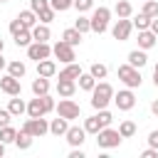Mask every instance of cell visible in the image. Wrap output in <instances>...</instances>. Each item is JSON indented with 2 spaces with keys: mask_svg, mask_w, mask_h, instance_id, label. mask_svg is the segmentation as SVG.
Listing matches in <instances>:
<instances>
[{
  "mask_svg": "<svg viewBox=\"0 0 158 158\" xmlns=\"http://www.w3.org/2000/svg\"><path fill=\"white\" fill-rule=\"evenodd\" d=\"M111 101H114V86L109 81H96V86L91 89V106L99 111V109H106Z\"/></svg>",
  "mask_w": 158,
  "mask_h": 158,
  "instance_id": "cell-1",
  "label": "cell"
},
{
  "mask_svg": "<svg viewBox=\"0 0 158 158\" xmlns=\"http://www.w3.org/2000/svg\"><path fill=\"white\" fill-rule=\"evenodd\" d=\"M118 79H121L128 89H138V86H141V81H143L141 69H138V67H133V64H128V62L118 67Z\"/></svg>",
  "mask_w": 158,
  "mask_h": 158,
  "instance_id": "cell-2",
  "label": "cell"
},
{
  "mask_svg": "<svg viewBox=\"0 0 158 158\" xmlns=\"http://www.w3.org/2000/svg\"><path fill=\"white\" fill-rule=\"evenodd\" d=\"M109 20H111V10L109 7H96L94 12H91V32H96V35H104L106 30H109Z\"/></svg>",
  "mask_w": 158,
  "mask_h": 158,
  "instance_id": "cell-3",
  "label": "cell"
},
{
  "mask_svg": "<svg viewBox=\"0 0 158 158\" xmlns=\"http://www.w3.org/2000/svg\"><path fill=\"white\" fill-rule=\"evenodd\" d=\"M121 141H123V136H121L118 131L109 128V126L96 133V146H99V148H116V146H121Z\"/></svg>",
  "mask_w": 158,
  "mask_h": 158,
  "instance_id": "cell-4",
  "label": "cell"
},
{
  "mask_svg": "<svg viewBox=\"0 0 158 158\" xmlns=\"http://www.w3.org/2000/svg\"><path fill=\"white\" fill-rule=\"evenodd\" d=\"M22 131H27L30 136H35V138H42L44 133H49V123H47V118L44 116H37V118H27L25 123H22Z\"/></svg>",
  "mask_w": 158,
  "mask_h": 158,
  "instance_id": "cell-5",
  "label": "cell"
},
{
  "mask_svg": "<svg viewBox=\"0 0 158 158\" xmlns=\"http://www.w3.org/2000/svg\"><path fill=\"white\" fill-rule=\"evenodd\" d=\"M79 114H81V106H79L77 101H72V96H69V99L62 96V101L57 104V116H64V118L74 121V118H79Z\"/></svg>",
  "mask_w": 158,
  "mask_h": 158,
  "instance_id": "cell-6",
  "label": "cell"
},
{
  "mask_svg": "<svg viewBox=\"0 0 158 158\" xmlns=\"http://www.w3.org/2000/svg\"><path fill=\"white\" fill-rule=\"evenodd\" d=\"M52 54H54L59 62H64V64H69V62H74V59H77L74 44H69V42H64V40H59V42L52 47Z\"/></svg>",
  "mask_w": 158,
  "mask_h": 158,
  "instance_id": "cell-7",
  "label": "cell"
},
{
  "mask_svg": "<svg viewBox=\"0 0 158 158\" xmlns=\"http://www.w3.org/2000/svg\"><path fill=\"white\" fill-rule=\"evenodd\" d=\"M131 30H133L131 17H118V20H116V25L111 27V35H114V40L126 42V40H128V35H131Z\"/></svg>",
  "mask_w": 158,
  "mask_h": 158,
  "instance_id": "cell-8",
  "label": "cell"
},
{
  "mask_svg": "<svg viewBox=\"0 0 158 158\" xmlns=\"http://www.w3.org/2000/svg\"><path fill=\"white\" fill-rule=\"evenodd\" d=\"M27 57L35 59V62H42V59L52 57V47H49V42H32V44L27 47Z\"/></svg>",
  "mask_w": 158,
  "mask_h": 158,
  "instance_id": "cell-9",
  "label": "cell"
},
{
  "mask_svg": "<svg viewBox=\"0 0 158 158\" xmlns=\"http://www.w3.org/2000/svg\"><path fill=\"white\" fill-rule=\"evenodd\" d=\"M114 104L118 106V111H131V109L136 106V96H133V91L126 86V89H121L118 94H114Z\"/></svg>",
  "mask_w": 158,
  "mask_h": 158,
  "instance_id": "cell-10",
  "label": "cell"
},
{
  "mask_svg": "<svg viewBox=\"0 0 158 158\" xmlns=\"http://www.w3.org/2000/svg\"><path fill=\"white\" fill-rule=\"evenodd\" d=\"M0 89H2L7 96H20V91H22V84H20V79H17V77H12V74H5V77L0 79Z\"/></svg>",
  "mask_w": 158,
  "mask_h": 158,
  "instance_id": "cell-11",
  "label": "cell"
},
{
  "mask_svg": "<svg viewBox=\"0 0 158 158\" xmlns=\"http://www.w3.org/2000/svg\"><path fill=\"white\" fill-rule=\"evenodd\" d=\"M64 138H67V143L69 146H74V148H79L81 143H84V138H86V128L81 126H69V131L64 133Z\"/></svg>",
  "mask_w": 158,
  "mask_h": 158,
  "instance_id": "cell-12",
  "label": "cell"
},
{
  "mask_svg": "<svg viewBox=\"0 0 158 158\" xmlns=\"http://www.w3.org/2000/svg\"><path fill=\"white\" fill-rule=\"evenodd\" d=\"M158 42V35L151 30H138V47L141 49H153Z\"/></svg>",
  "mask_w": 158,
  "mask_h": 158,
  "instance_id": "cell-13",
  "label": "cell"
},
{
  "mask_svg": "<svg viewBox=\"0 0 158 158\" xmlns=\"http://www.w3.org/2000/svg\"><path fill=\"white\" fill-rule=\"evenodd\" d=\"M69 131V118H64V116H57V118H52V123H49V133L52 136H64Z\"/></svg>",
  "mask_w": 158,
  "mask_h": 158,
  "instance_id": "cell-14",
  "label": "cell"
},
{
  "mask_svg": "<svg viewBox=\"0 0 158 158\" xmlns=\"http://www.w3.org/2000/svg\"><path fill=\"white\" fill-rule=\"evenodd\" d=\"M74 91H77V81L74 79H59L57 81V94L59 96L69 99V96H74Z\"/></svg>",
  "mask_w": 158,
  "mask_h": 158,
  "instance_id": "cell-15",
  "label": "cell"
},
{
  "mask_svg": "<svg viewBox=\"0 0 158 158\" xmlns=\"http://www.w3.org/2000/svg\"><path fill=\"white\" fill-rule=\"evenodd\" d=\"M37 74H40V77H47V79L54 77V74H57V64H54V59L47 57V59L37 62Z\"/></svg>",
  "mask_w": 158,
  "mask_h": 158,
  "instance_id": "cell-16",
  "label": "cell"
},
{
  "mask_svg": "<svg viewBox=\"0 0 158 158\" xmlns=\"http://www.w3.org/2000/svg\"><path fill=\"white\" fill-rule=\"evenodd\" d=\"M32 94H35V96H44V94H49V79L37 74V79L32 81Z\"/></svg>",
  "mask_w": 158,
  "mask_h": 158,
  "instance_id": "cell-17",
  "label": "cell"
},
{
  "mask_svg": "<svg viewBox=\"0 0 158 158\" xmlns=\"http://www.w3.org/2000/svg\"><path fill=\"white\" fill-rule=\"evenodd\" d=\"M47 111H44V104H42V96H35L30 104H27V116H32V118H37V116H44Z\"/></svg>",
  "mask_w": 158,
  "mask_h": 158,
  "instance_id": "cell-18",
  "label": "cell"
},
{
  "mask_svg": "<svg viewBox=\"0 0 158 158\" xmlns=\"http://www.w3.org/2000/svg\"><path fill=\"white\" fill-rule=\"evenodd\" d=\"M84 128H86V133H94V136H96V133H99L101 128H106V126H104L101 116H99V114H94V116H89V118L84 121Z\"/></svg>",
  "mask_w": 158,
  "mask_h": 158,
  "instance_id": "cell-19",
  "label": "cell"
},
{
  "mask_svg": "<svg viewBox=\"0 0 158 158\" xmlns=\"http://www.w3.org/2000/svg\"><path fill=\"white\" fill-rule=\"evenodd\" d=\"M146 62H148V57H146V49H133V52H128V64H133V67H146Z\"/></svg>",
  "mask_w": 158,
  "mask_h": 158,
  "instance_id": "cell-20",
  "label": "cell"
},
{
  "mask_svg": "<svg viewBox=\"0 0 158 158\" xmlns=\"http://www.w3.org/2000/svg\"><path fill=\"white\" fill-rule=\"evenodd\" d=\"M79 74H81V67H79L77 62H69V64L59 72V79H74V81H77V79H79Z\"/></svg>",
  "mask_w": 158,
  "mask_h": 158,
  "instance_id": "cell-21",
  "label": "cell"
},
{
  "mask_svg": "<svg viewBox=\"0 0 158 158\" xmlns=\"http://www.w3.org/2000/svg\"><path fill=\"white\" fill-rule=\"evenodd\" d=\"M81 37H84V35H81L77 27H67V30L62 32V40H64V42H69V44H74V47H77V44H81Z\"/></svg>",
  "mask_w": 158,
  "mask_h": 158,
  "instance_id": "cell-22",
  "label": "cell"
},
{
  "mask_svg": "<svg viewBox=\"0 0 158 158\" xmlns=\"http://www.w3.org/2000/svg\"><path fill=\"white\" fill-rule=\"evenodd\" d=\"M17 17H20V22H22V25H25V27H27V30H32V27H35V25H37V20H40V17H37V12H35V10H22V12H20V15H17Z\"/></svg>",
  "mask_w": 158,
  "mask_h": 158,
  "instance_id": "cell-23",
  "label": "cell"
},
{
  "mask_svg": "<svg viewBox=\"0 0 158 158\" xmlns=\"http://www.w3.org/2000/svg\"><path fill=\"white\" fill-rule=\"evenodd\" d=\"M49 35H52V32H49V27H47L44 22L32 27V40H35V42H47V40H49Z\"/></svg>",
  "mask_w": 158,
  "mask_h": 158,
  "instance_id": "cell-24",
  "label": "cell"
},
{
  "mask_svg": "<svg viewBox=\"0 0 158 158\" xmlns=\"http://www.w3.org/2000/svg\"><path fill=\"white\" fill-rule=\"evenodd\" d=\"M7 111H10L12 116H22V114L27 111V104H25L22 99H17V96H12V99H10V104H7Z\"/></svg>",
  "mask_w": 158,
  "mask_h": 158,
  "instance_id": "cell-25",
  "label": "cell"
},
{
  "mask_svg": "<svg viewBox=\"0 0 158 158\" xmlns=\"http://www.w3.org/2000/svg\"><path fill=\"white\" fill-rule=\"evenodd\" d=\"M32 138H35V136H30L27 131H22V128H20V131H17V136H15V146H17L20 151H27V148L32 146Z\"/></svg>",
  "mask_w": 158,
  "mask_h": 158,
  "instance_id": "cell-26",
  "label": "cell"
},
{
  "mask_svg": "<svg viewBox=\"0 0 158 158\" xmlns=\"http://www.w3.org/2000/svg\"><path fill=\"white\" fill-rule=\"evenodd\" d=\"M32 42H35V40H32V30H27V27L15 35V44H17V47H30Z\"/></svg>",
  "mask_w": 158,
  "mask_h": 158,
  "instance_id": "cell-27",
  "label": "cell"
},
{
  "mask_svg": "<svg viewBox=\"0 0 158 158\" xmlns=\"http://www.w3.org/2000/svg\"><path fill=\"white\" fill-rule=\"evenodd\" d=\"M25 72H27L25 62H20V59H15V62H7V74H12V77L22 79V77H25Z\"/></svg>",
  "mask_w": 158,
  "mask_h": 158,
  "instance_id": "cell-28",
  "label": "cell"
},
{
  "mask_svg": "<svg viewBox=\"0 0 158 158\" xmlns=\"http://www.w3.org/2000/svg\"><path fill=\"white\" fill-rule=\"evenodd\" d=\"M114 12H116L118 17H131V15H133V5H131L128 0H118L116 7H114Z\"/></svg>",
  "mask_w": 158,
  "mask_h": 158,
  "instance_id": "cell-29",
  "label": "cell"
},
{
  "mask_svg": "<svg viewBox=\"0 0 158 158\" xmlns=\"http://www.w3.org/2000/svg\"><path fill=\"white\" fill-rule=\"evenodd\" d=\"M89 72H91V77L99 81V79H106V74H109V67H106V64H101V62H94V64L89 67Z\"/></svg>",
  "mask_w": 158,
  "mask_h": 158,
  "instance_id": "cell-30",
  "label": "cell"
},
{
  "mask_svg": "<svg viewBox=\"0 0 158 158\" xmlns=\"http://www.w3.org/2000/svg\"><path fill=\"white\" fill-rule=\"evenodd\" d=\"M94 86H96V79L91 77V72H86V74L81 72V74H79V89H84V91H91Z\"/></svg>",
  "mask_w": 158,
  "mask_h": 158,
  "instance_id": "cell-31",
  "label": "cell"
},
{
  "mask_svg": "<svg viewBox=\"0 0 158 158\" xmlns=\"http://www.w3.org/2000/svg\"><path fill=\"white\" fill-rule=\"evenodd\" d=\"M131 22H133V27H136V30H151V17H148V15H143V12H138V17H133Z\"/></svg>",
  "mask_w": 158,
  "mask_h": 158,
  "instance_id": "cell-32",
  "label": "cell"
},
{
  "mask_svg": "<svg viewBox=\"0 0 158 158\" xmlns=\"http://www.w3.org/2000/svg\"><path fill=\"white\" fill-rule=\"evenodd\" d=\"M74 27L84 35V32H91V17H84V15H79L77 20H74Z\"/></svg>",
  "mask_w": 158,
  "mask_h": 158,
  "instance_id": "cell-33",
  "label": "cell"
},
{
  "mask_svg": "<svg viewBox=\"0 0 158 158\" xmlns=\"http://www.w3.org/2000/svg\"><path fill=\"white\" fill-rule=\"evenodd\" d=\"M15 136H17V131L12 126H2L0 128V141L2 143H15Z\"/></svg>",
  "mask_w": 158,
  "mask_h": 158,
  "instance_id": "cell-34",
  "label": "cell"
},
{
  "mask_svg": "<svg viewBox=\"0 0 158 158\" xmlns=\"http://www.w3.org/2000/svg\"><path fill=\"white\" fill-rule=\"evenodd\" d=\"M141 12H143V15H148L151 20H153V17H158V0H146Z\"/></svg>",
  "mask_w": 158,
  "mask_h": 158,
  "instance_id": "cell-35",
  "label": "cell"
},
{
  "mask_svg": "<svg viewBox=\"0 0 158 158\" xmlns=\"http://www.w3.org/2000/svg\"><path fill=\"white\" fill-rule=\"evenodd\" d=\"M118 133H121L123 138H131V136L136 133V123H133V121H121V126H118Z\"/></svg>",
  "mask_w": 158,
  "mask_h": 158,
  "instance_id": "cell-36",
  "label": "cell"
},
{
  "mask_svg": "<svg viewBox=\"0 0 158 158\" xmlns=\"http://www.w3.org/2000/svg\"><path fill=\"white\" fill-rule=\"evenodd\" d=\"M49 7H54L57 12H64V10L74 7V0H49Z\"/></svg>",
  "mask_w": 158,
  "mask_h": 158,
  "instance_id": "cell-37",
  "label": "cell"
},
{
  "mask_svg": "<svg viewBox=\"0 0 158 158\" xmlns=\"http://www.w3.org/2000/svg\"><path fill=\"white\" fill-rule=\"evenodd\" d=\"M54 15H57V10H54V7H44L42 12H37V17H40V22H44V25H49V22L54 20Z\"/></svg>",
  "mask_w": 158,
  "mask_h": 158,
  "instance_id": "cell-38",
  "label": "cell"
},
{
  "mask_svg": "<svg viewBox=\"0 0 158 158\" xmlns=\"http://www.w3.org/2000/svg\"><path fill=\"white\" fill-rule=\"evenodd\" d=\"M44 7H49V0H30V10H35V12H42Z\"/></svg>",
  "mask_w": 158,
  "mask_h": 158,
  "instance_id": "cell-39",
  "label": "cell"
},
{
  "mask_svg": "<svg viewBox=\"0 0 158 158\" xmlns=\"http://www.w3.org/2000/svg\"><path fill=\"white\" fill-rule=\"evenodd\" d=\"M74 7H77L79 12H86V10L94 7V0H74Z\"/></svg>",
  "mask_w": 158,
  "mask_h": 158,
  "instance_id": "cell-40",
  "label": "cell"
},
{
  "mask_svg": "<svg viewBox=\"0 0 158 158\" xmlns=\"http://www.w3.org/2000/svg\"><path fill=\"white\" fill-rule=\"evenodd\" d=\"M42 104H44V111H47V114L57 109V104H54V99H52L49 94H44V96H42Z\"/></svg>",
  "mask_w": 158,
  "mask_h": 158,
  "instance_id": "cell-41",
  "label": "cell"
},
{
  "mask_svg": "<svg viewBox=\"0 0 158 158\" xmlns=\"http://www.w3.org/2000/svg\"><path fill=\"white\" fill-rule=\"evenodd\" d=\"M10 118H12V114L7 109H0V128L2 126H10Z\"/></svg>",
  "mask_w": 158,
  "mask_h": 158,
  "instance_id": "cell-42",
  "label": "cell"
},
{
  "mask_svg": "<svg viewBox=\"0 0 158 158\" xmlns=\"http://www.w3.org/2000/svg\"><path fill=\"white\" fill-rule=\"evenodd\" d=\"M20 30H25V25H22V22H20V17H15V20H12V22H10V32H12V37H15V35H17V32H20Z\"/></svg>",
  "mask_w": 158,
  "mask_h": 158,
  "instance_id": "cell-43",
  "label": "cell"
},
{
  "mask_svg": "<svg viewBox=\"0 0 158 158\" xmlns=\"http://www.w3.org/2000/svg\"><path fill=\"white\" fill-rule=\"evenodd\" d=\"M148 146L151 148H158V131H151L148 133Z\"/></svg>",
  "mask_w": 158,
  "mask_h": 158,
  "instance_id": "cell-44",
  "label": "cell"
},
{
  "mask_svg": "<svg viewBox=\"0 0 158 158\" xmlns=\"http://www.w3.org/2000/svg\"><path fill=\"white\" fill-rule=\"evenodd\" d=\"M141 158H158V148H146L141 153Z\"/></svg>",
  "mask_w": 158,
  "mask_h": 158,
  "instance_id": "cell-45",
  "label": "cell"
},
{
  "mask_svg": "<svg viewBox=\"0 0 158 158\" xmlns=\"http://www.w3.org/2000/svg\"><path fill=\"white\" fill-rule=\"evenodd\" d=\"M69 158H84V151H81V146H79V148H74V151L69 153Z\"/></svg>",
  "mask_w": 158,
  "mask_h": 158,
  "instance_id": "cell-46",
  "label": "cell"
},
{
  "mask_svg": "<svg viewBox=\"0 0 158 158\" xmlns=\"http://www.w3.org/2000/svg\"><path fill=\"white\" fill-rule=\"evenodd\" d=\"M151 32H156V35H158V17H153V20H151Z\"/></svg>",
  "mask_w": 158,
  "mask_h": 158,
  "instance_id": "cell-47",
  "label": "cell"
},
{
  "mask_svg": "<svg viewBox=\"0 0 158 158\" xmlns=\"http://www.w3.org/2000/svg\"><path fill=\"white\" fill-rule=\"evenodd\" d=\"M151 114H153V116H158V99L151 104Z\"/></svg>",
  "mask_w": 158,
  "mask_h": 158,
  "instance_id": "cell-48",
  "label": "cell"
},
{
  "mask_svg": "<svg viewBox=\"0 0 158 158\" xmlns=\"http://www.w3.org/2000/svg\"><path fill=\"white\" fill-rule=\"evenodd\" d=\"M153 84H156V86H158V64H156V67H153Z\"/></svg>",
  "mask_w": 158,
  "mask_h": 158,
  "instance_id": "cell-49",
  "label": "cell"
},
{
  "mask_svg": "<svg viewBox=\"0 0 158 158\" xmlns=\"http://www.w3.org/2000/svg\"><path fill=\"white\" fill-rule=\"evenodd\" d=\"M5 67H7V62H5V59H2V54H0V72H2Z\"/></svg>",
  "mask_w": 158,
  "mask_h": 158,
  "instance_id": "cell-50",
  "label": "cell"
},
{
  "mask_svg": "<svg viewBox=\"0 0 158 158\" xmlns=\"http://www.w3.org/2000/svg\"><path fill=\"white\" fill-rule=\"evenodd\" d=\"M2 156H5V143L0 141V158H2Z\"/></svg>",
  "mask_w": 158,
  "mask_h": 158,
  "instance_id": "cell-51",
  "label": "cell"
},
{
  "mask_svg": "<svg viewBox=\"0 0 158 158\" xmlns=\"http://www.w3.org/2000/svg\"><path fill=\"white\" fill-rule=\"evenodd\" d=\"M2 49H5V42H2V40H0V54H2Z\"/></svg>",
  "mask_w": 158,
  "mask_h": 158,
  "instance_id": "cell-52",
  "label": "cell"
},
{
  "mask_svg": "<svg viewBox=\"0 0 158 158\" xmlns=\"http://www.w3.org/2000/svg\"><path fill=\"white\" fill-rule=\"evenodd\" d=\"M0 2H5V0H0Z\"/></svg>",
  "mask_w": 158,
  "mask_h": 158,
  "instance_id": "cell-53",
  "label": "cell"
},
{
  "mask_svg": "<svg viewBox=\"0 0 158 158\" xmlns=\"http://www.w3.org/2000/svg\"><path fill=\"white\" fill-rule=\"evenodd\" d=\"M143 2H146V0H143Z\"/></svg>",
  "mask_w": 158,
  "mask_h": 158,
  "instance_id": "cell-54",
  "label": "cell"
}]
</instances>
